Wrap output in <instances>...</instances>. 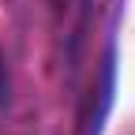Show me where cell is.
Segmentation results:
<instances>
[{"label":"cell","mask_w":135,"mask_h":135,"mask_svg":"<svg viewBox=\"0 0 135 135\" xmlns=\"http://www.w3.org/2000/svg\"><path fill=\"white\" fill-rule=\"evenodd\" d=\"M8 98H11V75H8V60H4V53H0V109L8 105Z\"/></svg>","instance_id":"cell-1"}]
</instances>
